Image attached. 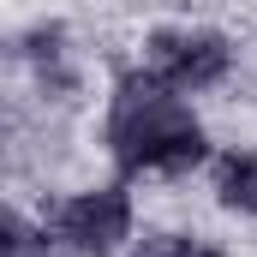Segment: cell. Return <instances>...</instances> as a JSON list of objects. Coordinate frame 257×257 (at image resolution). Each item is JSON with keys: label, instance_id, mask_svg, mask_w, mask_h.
<instances>
[{"label": "cell", "instance_id": "3957f363", "mask_svg": "<svg viewBox=\"0 0 257 257\" xmlns=\"http://www.w3.org/2000/svg\"><path fill=\"white\" fill-rule=\"evenodd\" d=\"M144 72H156L180 96H197L233 72V42L221 30H203V24H162L144 42Z\"/></svg>", "mask_w": 257, "mask_h": 257}, {"label": "cell", "instance_id": "6da1fadb", "mask_svg": "<svg viewBox=\"0 0 257 257\" xmlns=\"http://www.w3.org/2000/svg\"><path fill=\"white\" fill-rule=\"evenodd\" d=\"M108 156L126 168V174H162V180H180L209 162V132L192 114V102L162 84L156 72H126L108 96Z\"/></svg>", "mask_w": 257, "mask_h": 257}, {"label": "cell", "instance_id": "7a4b0ae2", "mask_svg": "<svg viewBox=\"0 0 257 257\" xmlns=\"http://www.w3.org/2000/svg\"><path fill=\"white\" fill-rule=\"evenodd\" d=\"M132 227H138V215H132L126 186H90L48 209V233L72 257H114L120 245H132Z\"/></svg>", "mask_w": 257, "mask_h": 257}, {"label": "cell", "instance_id": "5b68a950", "mask_svg": "<svg viewBox=\"0 0 257 257\" xmlns=\"http://www.w3.org/2000/svg\"><path fill=\"white\" fill-rule=\"evenodd\" d=\"M24 54H30L36 78H42L48 90H72V60H66V30H60V24H48V30H30Z\"/></svg>", "mask_w": 257, "mask_h": 257}, {"label": "cell", "instance_id": "ba28073f", "mask_svg": "<svg viewBox=\"0 0 257 257\" xmlns=\"http://www.w3.org/2000/svg\"><path fill=\"white\" fill-rule=\"evenodd\" d=\"M18 257H72V251H66V245L54 239V233H42V239H30V245H24Z\"/></svg>", "mask_w": 257, "mask_h": 257}, {"label": "cell", "instance_id": "8992f818", "mask_svg": "<svg viewBox=\"0 0 257 257\" xmlns=\"http://www.w3.org/2000/svg\"><path fill=\"white\" fill-rule=\"evenodd\" d=\"M132 257H221V251L197 233H144L132 239Z\"/></svg>", "mask_w": 257, "mask_h": 257}, {"label": "cell", "instance_id": "52a82bcc", "mask_svg": "<svg viewBox=\"0 0 257 257\" xmlns=\"http://www.w3.org/2000/svg\"><path fill=\"white\" fill-rule=\"evenodd\" d=\"M24 245H30V227H24V221H18V209L0 197V257H18Z\"/></svg>", "mask_w": 257, "mask_h": 257}, {"label": "cell", "instance_id": "277c9868", "mask_svg": "<svg viewBox=\"0 0 257 257\" xmlns=\"http://www.w3.org/2000/svg\"><path fill=\"white\" fill-rule=\"evenodd\" d=\"M215 203L227 215L257 221V150H221L215 156Z\"/></svg>", "mask_w": 257, "mask_h": 257}]
</instances>
